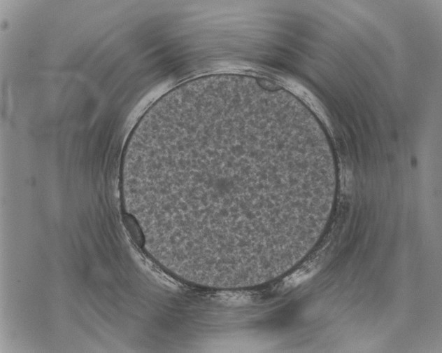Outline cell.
<instances>
[{
  "mask_svg": "<svg viewBox=\"0 0 442 353\" xmlns=\"http://www.w3.org/2000/svg\"><path fill=\"white\" fill-rule=\"evenodd\" d=\"M256 127L238 117L172 122L141 138L129 178L172 251L230 257L249 249Z\"/></svg>",
  "mask_w": 442,
  "mask_h": 353,
  "instance_id": "1",
  "label": "cell"
},
{
  "mask_svg": "<svg viewBox=\"0 0 442 353\" xmlns=\"http://www.w3.org/2000/svg\"><path fill=\"white\" fill-rule=\"evenodd\" d=\"M313 271L305 270H299L292 275L285 282L286 284L294 286L296 284H300L301 282L308 278L311 275Z\"/></svg>",
  "mask_w": 442,
  "mask_h": 353,
  "instance_id": "2",
  "label": "cell"
}]
</instances>
